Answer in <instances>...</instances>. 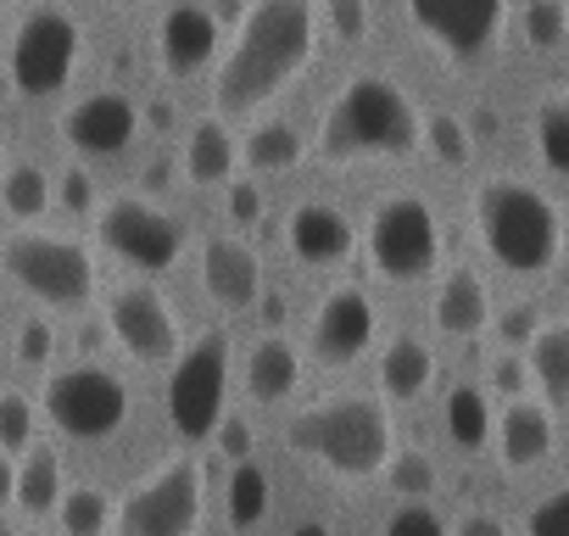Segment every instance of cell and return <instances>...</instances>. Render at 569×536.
I'll use <instances>...</instances> for the list:
<instances>
[{
    "label": "cell",
    "mask_w": 569,
    "mask_h": 536,
    "mask_svg": "<svg viewBox=\"0 0 569 536\" xmlns=\"http://www.w3.org/2000/svg\"><path fill=\"white\" fill-rule=\"evenodd\" d=\"M447 536H508V530H502V519H497V514H463Z\"/></svg>",
    "instance_id": "cell-45"
},
{
    "label": "cell",
    "mask_w": 569,
    "mask_h": 536,
    "mask_svg": "<svg viewBox=\"0 0 569 536\" xmlns=\"http://www.w3.org/2000/svg\"><path fill=\"white\" fill-rule=\"evenodd\" d=\"M525 369L541 380L547 403H563L569 397V325H558V319L541 325L525 347Z\"/></svg>",
    "instance_id": "cell-25"
},
{
    "label": "cell",
    "mask_w": 569,
    "mask_h": 536,
    "mask_svg": "<svg viewBox=\"0 0 569 536\" xmlns=\"http://www.w3.org/2000/svg\"><path fill=\"white\" fill-rule=\"evenodd\" d=\"M223 397H229V341L223 330H207L190 341V353L173 358L168 375V419L184 441H207L212 425L223 419Z\"/></svg>",
    "instance_id": "cell-7"
},
{
    "label": "cell",
    "mask_w": 569,
    "mask_h": 536,
    "mask_svg": "<svg viewBox=\"0 0 569 536\" xmlns=\"http://www.w3.org/2000/svg\"><path fill=\"white\" fill-rule=\"evenodd\" d=\"M0 207H7L12 218H23V224H40L46 207H51V173L40 162H12L7 173H0Z\"/></svg>",
    "instance_id": "cell-26"
},
{
    "label": "cell",
    "mask_w": 569,
    "mask_h": 536,
    "mask_svg": "<svg viewBox=\"0 0 569 536\" xmlns=\"http://www.w3.org/2000/svg\"><path fill=\"white\" fill-rule=\"evenodd\" d=\"M268 514V469L262 464H234V475H229V525L234 530H246V525H257Z\"/></svg>",
    "instance_id": "cell-30"
},
{
    "label": "cell",
    "mask_w": 569,
    "mask_h": 536,
    "mask_svg": "<svg viewBox=\"0 0 569 536\" xmlns=\"http://www.w3.org/2000/svg\"><path fill=\"white\" fill-rule=\"evenodd\" d=\"M0 268L46 308H84L96 291V262L79 240L46 229H12L0 240Z\"/></svg>",
    "instance_id": "cell-5"
},
{
    "label": "cell",
    "mask_w": 569,
    "mask_h": 536,
    "mask_svg": "<svg viewBox=\"0 0 569 536\" xmlns=\"http://www.w3.org/2000/svg\"><path fill=\"white\" fill-rule=\"evenodd\" d=\"M0 96H7V73H0Z\"/></svg>",
    "instance_id": "cell-49"
},
{
    "label": "cell",
    "mask_w": 569,
    "mask_h": 536,
    "mask_svg": "<svg viewBox=\"0 0 569 536\" xmlns=\"http://www.w3.org/2000/svg\"><path fill=\"white\" fill-rule=\"evenodd\" d=\"M375 341V302L358 286H341L313 314V358L319 364H352Z\"/></svg>",
    "instance_id": "cell-15"
},
{
    "label": "cell",
    "mask_w": 569,
    "mask_h": 536,
    "mask_svg": "<svg viewBox=\"0 0 569 536\" xmlns=\"http://www.w3.org/2000/svg\"><path fill=\"white\" fill-rule=\"evenodd\" d=\"M229 218H234V224H257V218H262V190H257V179H234V185H229Z\"/></svg>",
    "instance_id": "cell-42"
},
{
    "label": "cell",
    "mask_w": 569,
    "mask_h": 536,
    "mask_svg": "<svg viewBox=\"0 0 569 536\" xmlns=\"http://www.w3.org/2000/svg\"><path fill=\"white\" fill-rule=\"evenodd\" d=\"M352 246H358V229L341 207L308 201L291 212V251L302 262H341V257H352Z\"/></svg>",
    "instance_id": "cell-18"
},
{
    "label": "cell",
    "mask_w": 569,
    "mask_h": 536,
    "mask_svg": "<svg viewBox=\"0 0 569 536\" xmlns=\"http://www.w3.org/2000/svg\"><path fill=\"white\" fill-rule=\"evenodd\" d=\"M96 229H101V240H107L118 257H129L134 268H173L179 251H184V224H179L173 212L140 201V196L107 201V207L96 212Z\"/></svg>",
    "instance_id": "cell-11"
},
{
    "label": "cell",
    "mask_w": 569,
    "mask_h": 536,
    "mask_svg": "<svg viewBox=\"0 0 569 536\" xmlns=\"http://www.w3.org/2000/svg\"><path fill=\"white\" fill-rule=\"evenodd\" d=\"M419 140H430V151L441 157V162H469V151H475V140H469V129L452 118V112H436L425 129H419Z\"/></svg>",
    "instance_id": "cell-35"
},
{
    "label": "cell",
    "mask_w": 569,
    "mask_h": 536,
    "mask_svg": "<svg viewBox=\"0 0 569 536\" xmlns=\"http://www.w3.org/2000/svg\"><path fill=\"white\" fill-rule=\"evenodd\" d=\"M62 201H68L73 212L96 207V185H90V173H84V168H68V173H62Z\"/></svg>",
    "instance_id": "cell-43"
},
{
    "label": "cell",
    "mask_w": 569,
    "mask_h": 536,
    "mask_svg": "<svg viewBox=\"0 0 569 536\" xmlns=\"http://www.w3.org/2000/svg\"><path fill=\"white\" fill-rule=\"evenodd\" d=\"M525 530L530 536H569V492H552L547 503H536L530 519H525Z\"/></svg>",
    "instance_id": "cell-36"
},
{
    "label": "cell",
    "mask_w": 569,
    "mask_h": 536,
    "mask_svg": "<svg viewBox=\"0 0 569 536\" xmlns=\"http://www.w3.org/2000/svg\"><path fill=\"white\" fill-rule=\"evenodd\" d=\"M146 185L162 190V185H168V162H151V168H146Z\"/></svg>",
    "instance_id": "cell-47"
},
{
    "label": "cell",
    "mask_w": 569,
    "mask_h": 536,
    "mask_svg": "<svg viewBox=\"0 0 569 536\" xmlns=\"http://www.w3.org/2000/svg\"><path fill=\"white\" fill-rule=\"evenodd\" d=\"M212 436H218V453H223V458L246 464V453H251V425H246L240 414H223V419L212 425Z\"/></svg>",
    "instance_id": "cell-41"
},
{
    "label": "cell",
    "mask_w": 569,
    "mask_h": 536,
    "mask_svg": "<svg viewBox=\"0 0 569 536\" xmlns=\"http://www.w3.org/2000/svg\"><path fill=\"white\" fill-rule=\"evenodd\" d=\"M436 380V358L419 336H397L386 353H380V391L391 403H413L425 386Z\"/></svg>",
    "instance_id": "cell-22"
},
{
    "label": "cell",
    "mask_w": 569,
    "mask_h": 536,
    "mask_svg": "<svg viewBox=\"0 0 569 536\" xmlns=\"http://www.w3.org/2000/svg\"><path fill=\"white\" fill-rule=\"evenodd\" d=\"M536 146H541V162L552 173L569 168V101L563 96H547L541 112H536Z\"/></svg>",
    "instance_id": "cell-31"
},
{
    "label": "cell",
    "mask_w": 569,
    "mask_h": 536,
    "mask_svg": "<svg viewBox=\"0 0 569 536\" xmlns=\"http://www.w3.org/2000/svg\"><path fill=\"white\" fill-rule=\"evenodd\" d=\"M107 325L123 341V353H134L140 364H168L179 358V319L173 308L151 291V286H123L107 302Z\"/></svg>",
    "instance_id": "cell-13"
},
{
    "label": "cell",
    "mask_w": 569,
    "mask_h": 536,
    "mask_svg": "<svg viewBox=\"0 0 569 536\" xmlns=\"http://www.w3.org/2000/svg\"><path fill=\"white\" fill-rule=\"evenodd\" d=\"M436 325L447 336H458V341H469V336H480L491 325V291H486V280L475 275V268H452V275L441 280V291H436Z\"/></svg>",
    "instance_id": "cell-20"
},
{
    "label": "cell",
    "mask_w": 569,
    "mask_h": 536,
    "mask_svg": "<svg viewBox=\"0 0 569 536\" xmlns=\"http://www.w3.org/2000/svg\"><path fill=\"white\" fill-rule=\"evenodd\" d=\"M184 173L196 185H218L234 173V135L218 123V118H201L184 140Z\"/></svg>",
    "instance_id": "cell-24"
},
{
    "label": "cell",
    "mask_w": 569,
    "mask_h": 536,
    "mask_svg": "<svg viewBox=\"0 0 569 536\" xmlns=\"http://www.w3.org/2000/svg\"><path fill=\"white\" fill-rule=\"evenodd\" d=\"M12 503L29 508L34 519L62 503V458H57V447H40V441L23 447V464L12 469Z\"/></svg>",
    "instance_id": "cell-23"
},
{
    "label": "cell",
    "mask_w": 569,
    "mask_h": 536,
    "mask_svg": "<svg viewBox=\"0 0 569 536\" xmlns=\"http://www.w3.org/2000/svg\"><path fill=\"white\" fill-rule=\"evenodd\" d=\"M12 469H18V464H12L7 453H0V508H7V503H12Z\"/></svg>",
    "instance_id": "cell-46"
},
{
    "label": "cell",
    "mask_w": 569,
    "mask_h": 536,
    "mask_svg": "<svg viewBox=\"0 0 569 536\" xmlns=\"http://www.w3.org/2000/svg\"><path fill=\"white\" fill-rule=\"evenodd\" d=\"M46 414L57 419V430L79 436V441H107L112 430H123L129 419V386L101 369V364H73V369H51L46 380Z\"/></svg>",
    "instance_id": "cell-8"
},
{
    "label": "cell",
    "mask_w": 569,
    "mask_h": 536,
    "mask_svg": "<svg viewBox=\"0 0 569 536\" xmlns=\"http://www.w3.org/2000/svg\"><path fill=\"white\" fill-rule=\"evenodd\" d=\"M441 257V224L425 196H380L369 212V262L380 280L413 286Z\"/></svg>",
    "instance_id": "cell-6"
},
{
    "label": "cell",
    "mask_w": 569,
    "mask_h": 536,
    "mask_svg": "<svg viewBox=\"0 0 569 536\" xmlns=\"http://www.w3.org/2000/svg\"><path fill=\"white\" fill-rule=\"evenodd\" d=\"M201 286H207V297H212L218 308H229V314L251 308L257 291H262L257 251H251L246 240H234V235H212V240L201 246Z\"/></svg>",
    "instance_id": "cell-16"
},
{
    "label": "cell",
    "mask_w": 569,
    "mask_h": 536,
    "mask_svg": "<svg viewBox=\"0 0 569 536\" xmlns=\"http://www.w3.org/2000/svg\"><path fill=\"white\" fill-rule=\"evenodd\" d=\"M57 514H62V530L68 536H101L112 525V503H107L101 486H62Z\"/></svg>",
    "instance_id": "cell-29"
},
{
    "label": "cell",
    "mask_w": 569,
    "mask_h": 536,
    "mask_svg": "<svg viewBox=\"0 0 569 536\" xmlns=\"http://www.w3.org/2000/svg\"><path fill=\"white\" fill-rule=\"evenodd\" d=\"M51 347H57V330L34 314V319H23V330H18V358L23 364H46L51 358Z\"/></svg>",
    "instance_id": "cell-39"
},
{
    "label": "cell",
    "mask_w": 569,
    "mask_h": 536,
    "mask_svg": "<svg viewBox=\"0 0 569 536\" xmlns=\"http://www.w3.org/2000/svg\"><path fill=\"white\" fill-rule=\"evenodd\" d=\"M79 51H84L79 23H73L62 7H34V12L18 23V34H12L7 79H12L23 96H57V90L73 79Z\"/></svg>",
    "instance_id": "cell-9"
},
{
    "label": "cell",
    "mask_w": 569,
    "mask_h": 536,
    "mask_svg": "<svg viewBox=\"0 0 569 536\" xmlns=\"http://www.w3.org/2000/svg\"><path fill=\"white\" fill-rule=\"evenodd\" d=\"M134 135H140V112H134V101L118 96V90L84 96L79 107L62 112V140H68L73 151H84V157H112V151H123Z\"/></svg>",
    "instance_id": "cell-14"
},
{
    "label": "cell",
    "mask_w": 569,
    "mask_h": 536,
    "mask_svg": "<svg viewBox=\"0 0 569 536\" xmlns=\"http://www.w3.org/2000/svg\"><path fill=\"white\" fill-rule=\"evenodd\" d=\"M157 51H162V68L173 79L201 73L218 51V18L201 12V7H168V18L157 29Z\"/></svg>",
    "instance_id": "cell-17"
},
{
    "label": "cell",
    "mask_w": 569,
    "mask_h": 536,
    "mask_svg": "<svg viewBox=\"0 0 569 536\" xmlns=\"http://www.w3.org/2000/svg\"><path fill=\"white\" fill-rule=\"evenodd\" d=\"M419 107L408 101L402 85L380 79V73H358L319 123V151L330 162H352V157H408L419 151Z\"/></svg>",
    "instance_id": "cell-2"
},
{
    "label": "cell",
    "mask_w": 569,
    "mask_h": 536,
    "mask_svg": "<svg viewBox=\"0 0 569 536\" xmlns=\"http://www.w3.org/2000/svg\"><path fill=\"white\" fill-rule=\"evenodd\" d=\"M330 29L341 40H363L369 34V0H330Z\"/></svg>",
    "instance_id": "cell-40"
},
{
    "label": "cell",
    "mask_w": 569,
    "mask_h": 536,
    "mask_svg": "<svg viewBox=\"0 0 569 536\" xmlns=\"http://www.w3.org/2000/svg\"><path fill=\"white\" fill-rule=\"evenodd\" d=\"M497 453H502L508 469H536L552 453V408L530 403V397H513L502 425H497Z\"/></svg>",
    "instance_id": "cell-19"
},
{
    "label": "cell",
    "mask_w": 569,
    "mask_h": 536,
    "mask_svg": "<svg viewBox=\"0 0 569 536\" xmlns=\"http://www.w3.org/2000/svg\"><path fill=\"white\" fill-rule=\"evenodd\" d=\"M34 441V403L23 391H0V453H18Z\"/></svg>",
    "instance_id": "cell-33"
},
{
    "label": "cell",
    "mask_w": 569,
    "mask_h": 536,
    "mask_svg": "<svg viewBox=\"0 0 569 536\" xmlns=\"http://www.w3.org/2000/svg\"><path fill=\"white\" fill-rule=\"evenodd\" d=\"M386 480H391V492H402V497L419 503L425 492H436V458L425 447H397L386 458Z\"/></svg>",
    "instance_id": "cell-32"
},
{
    "label": "cell",
    "mask_w": 569,
    "mask_h": 536,
    "mask_svg": "<svg viewBox=\"0 0 569 536\" xmlns=\"http://www.w3.org/2000/svg\"><path fill=\"white\" fill-rule=\"evenodd\" d=\"M541 330V314L530 308V302H513V308H502L497 314V336L508 341V347H530V336Z\"/></svg>",
    "instance_id": "cell-38"
},
{
    "label": "cell",
    "mask_w": 569,
    "mask_h": 536,
    "mask_svg": "<svg viewBox=\"0 0 569 536\" xmlns=\"http://www.w3.org/2000/svg\"><path fill=\"white\" fill-rule=\"evenodd\" d=\"M196 519H201V469L190 458L151 469L123 497V508H112L118 536H190Z\"/></svg>",
    "instance_id": "cell-10"
},
{
    "label": "cell",
    "mask_w": 569,
    "mask_h": 536,
    "mask_svg": "<svg viewBox=\"0 0 569 536\" xmlns=\"http://www.w3.org/2000/svg\"><path fill=\"white\" fill-rule=\"evenodd\" d=\"M386 536H447V525H441V514H436V508L408 503V508H397V514H391Z\"/></svg>",
    "instance_id": "cell-37"
},
{
    "label": "cell",
    "mask_w": 569,
    "mask_h": 536,
    "mask_svg": "<svg viewBox=\"0 0 569 536\" xmlns=\"http://www.w3.org/2000/svg\"><path fill=\"white\" fill-rule=\"evenodd\" d=\"M297 380H302V358H297V347H291V341L268 336V341H257V347H251V358H246V391H251L257 403H279V397H291V391H297Z\"/></svg>",
    "instance_id": "cell-21"
},
{
    "label": "cell",
    "mask_w": 569,
    "mask_h": 536,
    "mask_svg": "<svg viewBox=\"0 0 569 536\" xmlns=\"http://www.w3.org/2000/svg\"><path fill=\"white\" fill-rule=\"evenodd\" d=\"M246 162H251V173L297 168V162H302V129H297V123H284V118L257 123V129L246 135Z\"/></svg>",
    "instance_id": "cell-27"
},
{
    "label": "cell",
    "mask_w": 569,
    "mask_h": 536,
    "mask_svg": "<svg viewBox=\"0 0 569 536\" xmlns=\"http://www.w3.org/2000/svg\"><path fill=\"white\" fill-rule=\"evenodd\" d=\"M508 0H408L413 29L452 62H480L497 46Z\"/></svg>",
    "instance_id": "cell-12"
},
{
    "label": "cell",
    "mask_w": 569,
    "mask_h": 536,
    "mask_svg": "<svg viewBox=\"0 0 569 536\" xmlns=\"http://www.w3.org/2000/svg\"><path fill=\"white\" fill-rule=\"evenodd\" d=\"M29 536H40V530H29Z\"/></svg>",
    "instance_id": "cell-51"
},
{
    "label": "cell",
    "mask_w": 569,
    "mask_h": 536,
    "mask_svg": "<svg viewBox=\"0 0 569 536\" xmlns=\"http://www.w3.org/2000/svg\"><path fill=\"white\" fill-rule=\"evenodd\" d=\"M447 436L458 447H469V453H480L491 441V403H486V391L452 386V397H447Z\"/></svg>",
    "instance_id": "cell-28"
},
{
    "label": "cell",
    "mask_w": 569,
    "mask_h": 536,
    "mask_svg": "<svg viewBox=\"0 0 569 536\" xmlns=\"http://www.w3.org/2000/svg\"><path fill=\"white\" fill-rule=\"evenodd\" d=\"M475 235L508 275H547L558 257V207L525 179H486L475 190Z\"/></svg>",
    "instance_id": "cell-4"
},
{
    "label": "cell",
    "mask_w": 569,
    "mask_h": 536,
    "mask_svg": "<svg viewBox=\"0 0 569 536\" xmlns=\"http://www.w3.org/2000/svg\"><path fill=\"white\" fill-rule=\"evenodd\" d=\"M297 536H325V530H319V525H308V530H297Z\"/></svg>",
    "instance_id": "cell-48"
},
{
    "label": "cell",
    "mask_w": 569,
    "mask_h": 536,
    "mask_svg": "<svg viewBox=\"0 0 569 536\" xmlns=\"http://www.w3.org/2000/svg\"><path fill=\"white\" fill-rule=\"evenodd\" d=\"M491 386L513 403V397H525V358H497V369H491Z\"/></svg>",
    "instance_id": "cell-44"
},
{
    "label": "cell",
    "mask_w": 569,
    "mask_h": 536,
    "mask_svg": "<svg viewBox=\"0 0 569 536\" xmlns=\"http://www.w3.org/2000/svg\"><path fill=\"white\" fill-rule=\"evenodd\" d=\"M0 173H7V157H0Z\"/></svg>",
    "instance_id": "cell-50"
},
{
    "label": "cell",
    "mask_w": 569,
    "mask_h": 536,
    "mask_svg": "<svg viewBox=\"0 0 569 536\" xmlns=\"http://www.w3.org/2000/svg\"><path fill=\"white\" fill-rule=\"evenodd\" d=\"M319 46V23L308 0H257L240 18V34L218 68V107L223 112H251L268 96H279Z\"/></svg>",
    "instance_id": "cell-1"
},
{
    "label": "cell",
    "mask_w": 569,
    "mask_h": 536,
    "mask_svg": "<svg viewBox=\"0 0 569 536\" xmlns=\"http://www.w3.org/2000/svg\"><path fill=\"white\" fill-rule=\"evenodd\" d=\"M563 34H569L563 0H530V7H525V40L541 46V51H552V46H563Z\"/></svg>",
    "instance_id": "cell-34"
},
{
    "label": "cell",
    "mask_w": 569,
    "mask_h": 536,
    "mask_svg": "<svg viewBox=\"0 0 569 536\" xmlns=\"http://www.w3.org/2000/svg\"><path fill=\"white\" fill-rule=\"evenodd\" d=\"M284 441H291V453L325 464L341 480H363V475H380L391 458V414L363 391L325 397L284 425Z\"/></svg>",
    "instance_id": "cell-3"
}]
</instances>
